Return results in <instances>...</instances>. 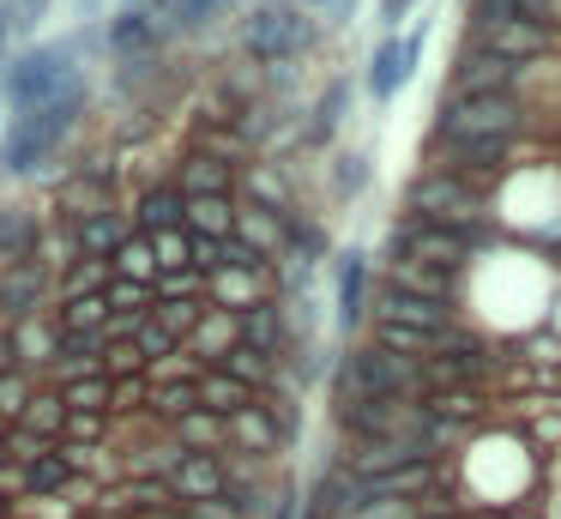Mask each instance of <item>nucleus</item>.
Segmentation results:
<instances>
[{
	"instance_id": "35",
	"label": "nucleus",
	"mask_w": 561,
	"mask_h": 519,
	"mask_svg": "<svg viewBox=\"0 0 561 519\" xmlns=\"http://www.w3.org/2000/svg\"><path fill=\"white\" fill-rule=\"evenodd\" d=\"M302 12H320L327 24H351L356 19V0H296Z\"/></svg>"
},
{
	"instance_id": "13",
	"label": "nucleus",
	"mask_w": 561,
	"mask_h": 519,
	"mask_svg": "<svg viewBox=\"0 0 561 519\" xmlns=\"http://www.w3.org/2000/svg\"><path fill=\"white\" fill-rule=\"evenodd\" d=\"M477 48H489V55L513 60V67H525V60H537L549 43H556V31L537 19H507V24H489V31H471Z\"/></svg>"
},
{
	"instance_id": "21",
	"label": "nucleus",
	"mask_w": 561,
	"mask_h": 519,
	"mask_svg": "<svg viewBox=\"0 0 561 519\" xmlns=\"http://www.w3.org/2000/svg\"><path fill=\"white\" fill-rule=\"evenodd\" d=\"M43 248V217L25 205H0V266H19Z\"/></svg>"
},
{
	"instance_id": "36",
	"label": "nucleus",
	"mask_w": 561,
	"mask_h": 519,
	"mask_svg": "<svg viewBox=\"0 0 561 519\" xmlns=\"http://www.w3.org/2000/svg\"><path fill=\"white\" fill-rule=\"evenodd\" d=\"M411 7H416V0H380V7H375V19L387 24V36H399V19H411Z\"/></svg>"
},
{
	"instance_id": "37",
	"label": "nucleus",
	"mask_w": 561,
	"mask_h": 519,
	"mask_svg": "<svg viewBox=\"0 0 561 519\" xmlns=\"http://www.w3.org/2000/svg\"><path fill=\"white\" fill-rule=\"evenodd\" d=\"M182 519H242L230 501H206V507H182Z\"/></svg>"
},
{
	"instance_id": "19",
	"label": "nucleus",
	"mask_w": 561,
	"mask_h": 519,
	"mask_svg": "<svg viewBox=\"0 0 561 519\" xmlns=\"http://www.w3.org/2000/svg\"><path fill=\"white\" fill-rule=\"evenodd\" d=\"M380 320H399V326H411V332H428V338H447L453 326H459L447 302L404 296V290H387V302H380Z\"/></svg>"
},
{
	"instance_id": "18",
	"label": "nucleus",
	"mask_w": 561,
	"mask_h": 519,
	"mask_svg": "<svg viewBox=\"0 0 561 519\" xmlns=\"http://www.w3.org/2000/svg\"><path fill=\"white\" fill-rule=\"evenodd\" d=\"M134 229L139 236H175V229H187V193L175 181L146 188L139 193V212H134Z\"/></svg>"
},
{
	"instance_id": "12",
	"label": "nucleus",
	"mask_w": 561,
	"mask_h": 519,
	"mask_svg": "<svg viewBox=\"0 0 561 519\" xmlns=\"http://www.w3.org/2000/svg\"><path fill=\"white\" fill-rule=\"evenodd\" d=\"M158 43H163V24H158V12H146V7L115 12L110 31H103V48H110L122 67H139V60H151V55H158Z\"/></svg>"
},
{
	"instance_id": "39",
	"label": "nucleus",
	"mask_w": 561,
	"mask_h": 519,
	"mask_svg": "<svg viewBox=\"0 0 561 519\" xmlns=\"http://www.w3.org/2000/svg\"><path fill=\"white\" fill-rule=\"evenodd\" d=\"M0 133H7V91H0Z\"/></svg>"
},
{
	"instance_id": "29",
	"label": "nucleus",
	"mask_w": 561,
	"mask_h": 519,
	"mask_svg": "<svg viewBox=\"0 0 561 519\" xmlns=\"http://www.w3.org/2000/svg\"><path fill=\"white\" fill-rule=\"evenodd\" d=\"M375 345L380 350H392V357H404V362H428L440 350V338H428V332H411V326H399V320H380L375 314Z\"/></svg>"
},
{
	"instance_id": "2",
	"label": "nucleus",
	"mask_w": 561,
	"mask_h": 519,
	"mask_svg": "<svg viewBox=\"0 0 561 519\" xmlns=\"http://www.w3.org/2000/svg\"><path fill=\"white\" fill-rule=\"evenodd\" d=\"M85 103H91V79L73 84L67 97H55L49 109H31V115H13L7 121V133H0V176H37L43 163H55V151H61L67 139H73V127L85 121Z\"/></svg>"
},
{
	"instance_id": "6",
	"label": "nucleus",
	"mask_w": 561,
	"mask_h": 519,
	"mask_svg": "<svg viewBox=\"0 0 561 519\" xmlns=\"http://www.w3.org/2000/svg\"><path fill=\"white\" fill-rule=\"evenodd\" d=\"M404 205H411L416 224H447V229H465V236H483V217H489L483 193L447 163L423 169V176L411 181V193H404Z\"/></svg>"
},
{
	"instance_id": "22",
	"label": "nucleus",
	"mask_w": 561,
	"mask_h": 519,
	"mask_svg": "<svg viewBox=\"0 0 561 519\" xmlns=\"http://www.w3.org/2000/svg\"><path fill=\"white\" fill-rule=\"evenodd\" d=\"M453 278L459 272H440V266H423V260H387V290H404V296L447 302Z\"/></svg>"
},
{
	"instance_id": "1",
	"label": "nucleus",
	"mask_w": 561,
	"mask_h": 519,
	"mask_svg": "<svg viewBox=\"0 0 561 519\" xmlns=\"http://www.w3.org/2000/svg\"><path fill=\"white\" fill-rule=\"evenodd\" d=\"M85 48L91 36H61V43H31L13 55V67L0 72V91L13 115L49 109L55 97H67L73 84H85Z\"/></svg>"
},
{
	"instance_id": "31",
	"label": "nucleus",
	"mask_w": 561,
	"mask_h": 519,
	"mask_svg": "<svg viewBox=\"0 0 561 519\" xmlns=\"http://www.w3.org/2000/svg\"><path fill=\"white\" fill-rule=\"evenodd\" d=\"M151 410H158V417H170V422H182L187 410H199V381H163V386H151Z\"/></svg>"
},
{
	"instance_id": "5",
	"label": "nucleus",
	"mask_w": 561,
	"mask_h": 519,
	"mask_svg": "<svg viewBox=\"0 0 561 519\" xmlns=\"http://www.w3.org/2000/svg\"><path fill=\"white\" fill-rule=\"evenodd\" d=\"M314 43H320V24L296 0H254L242 19V48L260 67H284V60L308 55Z\"/></svg>"
},
{
	"instance_id": "32",
	"label": "nucleus",
	"mask_w": 561,
	"mask_h": 519,
	"mask_svg": "<svg viewBox=\"0 0 561 519\" xmlns=\"http://www.w3.org/2000/svg\"><path fill=\"white\" fill-rule=\"evenodd\" d=\"M31 381H25V369H7L0 374V422H25V410H31Z\"/></svg>"
},
{
	"instance_id": "20",
	"label": "nucleus",
	"mask_w": 561,
	"mask_h": 519,
	"mask_svg": "<svg viewBox=\"0 0 561 519\" xmlns=\"http://www.w3.org/2000/svg\"><path fill=\"white\" fill-rule=\"evenodd\" d=\"M344 115H351V79H332L327 91H320V103L308 109V121H302V145H308V151L332 145V133L344 127Z\"/></svg>"
},
{
	"instance_id": "15",
	"label": "nucleus",
	"mask_w": 561,
	"mask_h": 519,
	"mask_svg": "<svg viewBox=\"0 0 561 519\" xmlns=\"http://www.w3.org/2000/svg\"><path fill=\"white\" fill-rule=\"evenodd\" d=\"M236 181H242V169L211 157V151H187L182 169H175V188L187 200H236Z\"/></svg>"
},
{
	"instance_id": "34",
	"label": "nucleus",
	"mask_w": 561,
	"mask_h": 519,
	"mask_svg": "<svg viewBox=\"0 0 561 519\" xmlns=\"http://www.w3.org/2000/svg\"><path fill=\"white\" fill-rule=\"evenodd\" d=\"M0 7L13 12V24H19V36L25 31H37L43 19H49V0H0Z\"/></svg>"
},
{
	"instance_id": "10",
	"label": "nucleus",
	"mask_w": 561,
	"mask_h": 519,
	"mask_svg": "<svg viewBox=\"0 0 561 519\" xmlns=\"http://www.w3.org/2000/svg\"><path fill=\"white\" fill-rule=\"evenodd\" d=\"M163 483H170L175 507H206L230 495V465H224V453H182V465Z\"/></svg>"
},
{
	"instance_id": "17",
	"label": "nucleus",
	"mask_w": 561,
	"mask_h": 519,
	"mask_svg": "<svg viewBox=\"0 0 561 519\" xmlns=\"http://www.w3.org/2000/svg\"><path fill=\"white\" fill-rule=\"evenodd\" d=\"M290 441V429H284L278 417H272V405L266 398H254L248 410H236L230 417V453H278V447Z\"/></svg>"
},
{
	"instance_id": "28",
	"label": "nucleus",
	"mask_w": 561,
	"mask_h": 519,
	"mask_svg": "<svg viewBox=\"0 0 561 519\" xmlns=\"http://www.w3.org/2000/svg\"><path fill=\"white\" fill-rule=\"evenodd\" d=\"M115 278H127V284H158V278H163V266H158V241H151V236H139V229H134V236H127V248L122 253H115Z\"/></svg>"
},
{
	"instance_id": "26",
	"label": "nucleus",
	"mask_w": 561,
	"mask_h": 519,
	"mask_svg": "<svg viewBox=\"0 0 561 519\" xmlns=\"http://www.w3.org/2000/svg\"><path fill=\"white\" fill-rule=\"evenodd\" d=\"M242 193H248V205H266V212H278V217L296 212L290 181H284V169H272V163H248L242 169Z\"/></svg>"
},
{
	"instance_id": "3",
	"label": "nucleus",
	"mask_w": 561,
	"mask_h": 519,
	"mask_svg": "<svg viewBox=\"0 0 561 519\" xmlns=\"http://www.w3.org/2000/svg\"><path fill=\"white\" fill-rule=\"evenodd\" d=\"M332 393H339V410L368 405V398H423V362H404L392 350H380L375 338L356 345L351 357L332 374Z\"/></svg>"
},
{
	"instance_id": "30",
	"label": "nucleus",
	"mask_w": 561,
	"mask_h": 519,
	"mask_svg": "<svg viewBox=\"0 0 561 519\" xmlns=\"http://www.w3.org/2000/svg\"><path fill=\"white\" fill-rule=\"evenodd\" d=\"M230 7H236V0H170V31L175 36H194V31H206V24H218Z\"/></svg>"
},
{
	"instance_id": "4",
	"label": "nucleus",
	"mask_w": 561,
	"mask_h": 519,
	"mask_svg": "<svg viewBox=\"0 0 561 519\" xmlns=\"http://www.w3.org/2000/svg\"><path fill=\"white\" fill-rule=\"evenodd\" d=\"M525 127V103L519 97H459L440 109V121L428 127V145L447 151H471V145H513Z\"/></svg>"
},
{
	"instance_id": "11",
	"label": "nucleus",
	"mask_w": 561,
	"mask_h": 519,
	"mask_svg": "<svg viewBox=\"0 0 561 519\" xmlns=\"http://www.w3.org/2000/svg\"><path fill=\"white\" fill-rule=\"evenodd\" d=\"M525 67H513V60L489 55V48H465L459 67H453V103L459 97H513V84H519Z\"/></svg>"
},
{
	"instance_id": "41",
	"label": "nucleus",
	"mask_w": 561,
	"mask_h": 519,
	"mask_svg": "<svg viewBox=\"0 0 561 519\" xmlns=\"http://www.w3.org/2000/svg\"><path fill=\"white\" fill-rule=\"evenodd\" d=\"M79 7H85V12H98V7H103V0H79Z\"/></svg>"
},
{
	"instance_id": "40",
	"label": "nucleus",
	"mask_w": 561,
	"mask_h": 519,
	"mask_svg": "<svg viewBox=\"0 0 561 519\" xmlns=\"http://www.w3.org/2000/svg\"><path fill=\"white\" fill-rule=\"evenodd\" d=\"M7 459H13V453H7V435H0V465H7Z\"/></svg>"
},
{
	"instance_id": "27",
	"label": "nucleus",
	"mask_w": 561,
	"mask_h": 519,
	"mask_svg": "<svg viewBox=\"0 0 561 519\" xmlns=\"http://www.w3.org/2000/svg\"><path fill=\"white\" fill-rule=\"evenodd\" d=\"M175 447H187V453H230V422L211 417V410H187L175 422Z\"/></svg>"
},
{
	"instance_id": "8",
	"label": "nucleus",
	"mask_w": 561,
	"mask_h": 519,
	"mask_svg": "<svg viewBox=\"0 0 561 519\" xmlns=\"http://www.w3.org/2000/svg\"><path fill=\"white\" fill-rule=\"evenodd\" d=\"M416 60H423V31H399V36H380V48L368 55V97H399L411 84Z\"/></svg>"
},
{
	"instance_id": "16",
	"label": "nucleus",
	"mask_w": 561,
	"mask_h": 519,
	"mask_svg": "<svg viewBox=\"0 0 561 519\" xmlns=\"http://www.w3.org/2000/svg\"><path fill=\"white\" fill-rule=\"evenodd\" d=\"M127 217L115 212V205H103V212H91V217H79L73 224V260H115V253L127 248Z\"/></svg>"
},
{
	"instance_id": "9",
	"label": "nucleus",
	"mask_w": 561,
	"mask_h": 519,
	"mask_svg": "<svg viewBox=\"0 0 561 519\" xmlns=\"http://www.w3.org/2000/svg\"><path fill=\"white\" fill-rule=\"evenodd\" d=\"M43 296H49V266L31 253L19 266H0V320L7 326H25L43 314Z\"/></svg>"
},
{
	"instance_id": "33",
	"label": "nucleus",
	"mask_w": 561,
	"mask_h": 519,
	"mask_svg": "<svg viewBox=\"0 0 561 519\" xmlns=\"http://www.w3.org/2000/svg\"><path fill=\"white\" fill-rule=\"evenodd\" d=\"M368 176H375V169H368V157H363V151H351V157H339V163H332V188L351 193V200L368 188Z\"/></svg>"
},
{
	"instance_id": "38",
	"label": "nucleus",
	"mask_w": 561,
	"mask_h": 519,
	"mask_svg": "<svg viewBox=\"0 0 561 519\" xmlns=\"http://www.w3.org/2000/svg\"><path fill=\"white\" fill-rule=\"evenodd\" d=\"M98 429H103V417H85V410H73V417H67V435H73V441H91Z\"/></svg>"
},
{
	"instance_id": "14",
	"label": "nucleus",
	"mask_w": 561,
	"mask_h": 519,
	"mask_svg": "<svg viewBox=\"0 0 561 519\" xmlns=\"http://www.w3.org/2000/svg\"><path fill=\"white\" fill-rule=\"evenodd\" d=\"M363 314H368V253L351 248L332 266V320L351 332V326H363Z\"/></svg>"
},
{
	"instance_id": "7",
	"label": "nucleus",
	"mask_w": 561,
	"mask_h": 519,
	"mask_svg": "<svg viewBox=\"0 0 561 519\" xmlns=\"http://www.w3.org/2000/svg\"><path fill=\"white\" fill-rule=\"evenodd\" d=\"M471 248H477V236L447 229V224H416V217L392 224V236H387L392 260H423V266H440V272H465Z\"/></svg>"
},
{
	"instance_id": "25",
	"label": "nucleus",
	"mask_w": 561,
	"mask_h": 519,
	"mask_svg": "<svg viewBox=\"0 0 561 519\" xmlns=\"http://www.w3.org/2000/svg\"><path fill=\"white\" fill-rule=\"evenodd\" d=\"M254 398H260L254 386L230 381L224 369H206V374H199V410H211V417H224V422H230L236 410H248Z\"/></svg>"
},
{
	"instance_id": "23",
	"label": "nucleus",
	"mask_w": 561,
	"mask_h": 519,
	"mask_svg": "<svg viewBox=\"0 0 561 519\" xmlns=\"http://www.w3.org/2000/svg\"><path fill=\"white\" fill-rule=\"evenodd\" d=\"M332 253V236L314 224V217H302V212H290V224H284V260L290 266H302V272H314L320 260Z\"/></svg>"
},
{
	"instance_id": "24",
	"label": "nucleus",
	"mask_w": 561,
	"mask_h": 519,
	"mask_svg": "<svg viewBox=\"0 0 561 519\" xmlns=\"http://www.w3.org/2000/svg\"><path fill=\"white\" fill-rule=\"evenodd\" d=\"M236 224H242V205L236 200H187V236L236 241Z\"/></svg>"
}]
</instances>
